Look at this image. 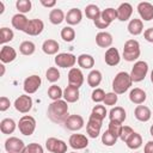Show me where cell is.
<instances>
[{"mask_svg":"<svg viewBox=\"0 0 153 153\" xmlns=\"http://www.w3.org/2000/svg\"><path fill=\"white\" fill-rule=\"evenodd\" d=\"M47 115L54 123H65L68 118V105L66 100L59 99L49 104Z\"/></svg>","mask_w":153,"mask_h":153,"instance_id":"6da1fadb","label":"cell"},{"mask_svg":"<svg viewBox=\"0 0 153 153\" xmlns=\"http://www.w3.org/2000/svg\"><path fill=\"white\" fill-rule=\"evenodd\" d=\"M131 84H133V80L130 78V74L127 72H120L115 75L112 80V90L116 94H122L129 90Z\"/></svg>","mask_w":153,"mask_h":153,"instance_id":"7a4b0ae2","label":"cell"},{"mask_svg":"<svg viewBox=\"0 0 153 153\" xmlns=\"http://www.w3.org/2000/svg\"><path fill=\"white\" fill-rule=\"evenodd\" d=\"M141 51H140V44L136 39H128L124 43L123 47V59L128 62H133L139 59Z\"/></svg>","mask_w":153,"mask_h":153,"instance_id":"3957f363","label":"cell"},{"mask_svg":"<svg viewBox=\"0 0 153 153\" xmlns=\"http://www.w3.org/2000/svg\"><path fill=\"white\" fill-rule=\"evenodd\" d=\"M148 73V65L146 61H136L131 68L130 78L134 82L142 81Z\"/></svg>","mask_w":153,"mask_h":153,"instance_id":"277c9868","label":"cell"},{"mask_svg":"<svg viewBox=\"0 0 153 153\" xmlns=\"http://www.w3.org/2000/svg\"><path fill=\"white\" fill-rule=\"evenodd\" d=\"M18 128L23 135L30 136L33 134L36 129V120L30 115H24L23 117H20L18 122Z\"/></svg>","mask_w":153,"mask_h":153,"instance_id":"5b68a950","label":"cell"},{"mask_svg":"<svg viewBox=\"0 0 153 153\" xmlns=\"http://www.w3.org/2000/svg\"><path fill=\"white\" fill-rule=\"evenodd\" d=\"M76 57L73 55V54H69V53H60L55 56V65L57 67H61V68H73L75 62H76Z\"/></svg>","mask_w":153,"mask_h":153,"instance_id":"8992f818","label":"cell"},{"mask_svg":"<svg viewBox=\"0 0 153 153\" xmlns=\"http://www.w3.org/2000/svg\"><path fill=\"white\" fill-rule=\"evenodd\" d=\"M45 147L51 153H66L67 152V143L63 140H60L56 137L47 139Z\"/></svg>","mask_w":153,"mask_h":153,"instance_id":"52a82bcc","label":"cell"},{"mask_svg":"<svg viewBox=\"0 0 153 153\" xmlns=\"http://www.w3.org/2000/svg\"><path fill=\"white\" fill-rule=\"evenodd\" d=\"M41 84H42L41 78L38 75H36V74H32V75L27 76L24 80L23 88H24V91H25L26 94H32V93H35L39 88Z\"/></svg>","mask_w":153,"mask_h":153,"instance_id":"ba28073f","label":"cell"},{"mask_svg":"<svg viewBox=\"0 0 153 153\" xmlns=\"http://www.w3.org/2000/svg\"><path fill=\"white\" fill-rule=\"evenodd\" d=\"M14 108L22 114H26L32 108V98L29 94H22L14 100Z\"/></svg>","mask_w":153,"mask_h":153,"instance_id":"9c48e42d","label":"cell"},{"mask_svg":"<svg viewBox=\"0 0 153 153\" xmlns=\"http://www.w3.org/2000/svg\"><path fill=\"white\" fill-rule=\"evenodd\" d=\"M24 148V141L16 136H11L5 141V149L7 151V153H22Z\"/></svg>","mask_w":153,"mask_h":153,"instance_id":"30bf717a","label":"cell"},{"mask_svg":"<svg viewBox=\"0 0 153 153\" xmlns=\"http://www.w3.org/2000/svg\"><path fill=\"white\" fill-rule=\"evenodd\" d=\"M68 143L73 149H84L88 146V139L84 134H72L69 136Z\"/></svg>","mask_w":153,"mask_h":153,"instance_id":"8fae6325","label":"cell"},{"mask_svg":"<svg viewBox=\"0 0 153 153\" xmlns=\"http://www.w3.org/2000/svg\"><path fill=\"white\" fill-rule=\"evenodd\" d=\"M84 124H85V122H84L82 116H80V115H69L68 118L65 122V128L71 130V131H76V130H80L84 127Z\"/></svg>","mask_w":153,"mask_h":153,"instance_id":"7c38bea8","label":"cell"},{"mask_svg":"<svg viewBox=\"0 0 153 153\" xmlns=\"http://www.w3.org/2000/svg\"><path fill=\"white\" fill-rule=\"evenodd\" d=\"M84 84V74L79 68H71L68 72V85L79 88Z\"/></svg>","mask_w":153,"mask_h":153,"instance_id":"4fadbf2b","label":"cell"},{"mask_svg":"<svg viewBox=\"0 0 153 153\" xmlns=\"http://www.w3.org/2000/svg\"><path fill=\"white\" fill-rule=\"evenodd\" d=\"M102 122L103 121H99L97 118H93L90 116L87 123H86V131L90 137L92 139H96L99 136L100 134V129H102Z\"/></svg>","mask_w":153,"mask_h":153,"instance_id":"5bb4252c","label":"cell"},{"mask_svg":"<svg viewBox=\"0 0 153 153\" xmlns=\"http://www.w3.org/2000/svg\"><path fill=\"white\" fill-rule=\"evenodd\" d=\"M43 29H44V23L41 19L35 18V19L29 20V24H27L24 32L29 36H38L42 33Z\"/></svg>","mask_w":153,"mask_h":153,"instance_id":"9a60e30c","label":"cell"},{"mask_svg":"<svg viewBox=\"0 0 153 153\" xmlns=\"http://www.w3.org/2000/svg\"><path fill=\"white\" fill-rule=\"evenodd\" d=\"M137 12H139L141 19H143L146 22H149L153 19V5L151 2H147V1L139 2Z\"/></svg>","mask_w":153,"mask_h":153,"instance_id":"2e32d148","label":"cell"},{"mask_svg":"<svg viewBox=\"0 0 153 153\" xmlns=\"http://www.w3.org/2000/svg\"><path fill=\"white\" fill-rule=\"evenodd\" d=\"M17 57V51L14 48L10 47V45H2L1 50H0V60L2 63H10L12 61H14Z\"/></svg>","mask_w":153,"mask_h":153,"instance_id":"e0dca14e","label":"cell"},{"mask_svg":"<svg viewBox=\"0 0 153 153\" xmlns=\"http://www.w3.org/2000/svg\"><path fill=\"white\" fill-rule=\"evenodd\" d=\"M104 60H105V63L108 66H111V67L117 66L120 63V61H121V56H120L118 50L116 48H109L105 51Z\"/></svg>","mask_w":153,"mask_h":153,"instance_id":"ac0fdd59","label":"cell"},{"mask_svg":"<svg viewBox=\"0 0 153 153\" xmlns=\"http://www.w3.org/2000/svg\"><path fill=\"white\" fill-rule=\"evenodd\" d=\"M116 11H117V19L121 22H127L131 17L133 6L129 2H122Z\"/></svg>","mask_w":153,"mask_h":153,"instance_id":"d6986e66","label":"cell"},{"mask_svg":"<svg viewBox=\"0 0 153 153\" xmlns=\"http://www.w3.org/2000/svg\"><path fill=\"white\" fill-rule=\"evenodd\" d=\"M112 36L110 32L106 31H100L96 35V43L100 48H109L112 44Z\"/></svg>","mask_w":153,"mask_h":153,"instance_id":"ffe728a7","label":"cell"},{"mask_svg":"<svg viewBox=\"0 0 153 153\" xmlns=\"http://www.w3.org/2000/svg\"><path fill=\"white\" fill-rule=\"evenodd\" d=\"M134 116L140 122H147V121H149V118L152 116V112H151L148 106H146V105H137L135 108V110H134Z\"/></svg>","mask_w":153,"mask_h":153,"instance_id":"44dd1931","label":"cell"},{"mask_svg":"<svg viewBox=\"0 0 153 153\" xmlns=\"http://www.w3.org/2000/svg\"><path fill=\"white\" fill-rule=\"evenodd\" d=\"M80 93H79V88L74 87V86H67L63 90V100H66L67 103H75L79 100Z\"/></svg>","mask_w":153,"mask_h":153,"instance_id":"7402d4cb","label":"cell"},{"mask_svg":"<svg viewBox=\"0 0 153 153\" xmlns=\"http://www.w3.org/2000/svg\"><path fill=\"white\" fill-rule=\"evenodd\" d=\"M12 26L19 31H25L27 24H29V19L25 17V14L22 13H17L12 17Z\"/></svg>","mask_w":153,"mask_h":153,"instance_id":"603a6c76","label":"cell"},{"mask_svg":"<svg viewBox=\"0 0 153 153\" xmlns=\"http://www.w3.org/2000/svg\"><path fill=\"white\" fill-rule=\"evenodd\" d=\"M109 118L110 121H114V122H118V123H123L124 120L127 118V114H126V110L122 108V106H115L110 110L109 112Z\"/></svg>","mask_w":153,"mask_h":153,"instance_id":"cb8c5ba5","label":"cell"},{"mask_svg":"<svg viewBox=\"0 0 153 153\" xmlns=\"http://www.w3.org/2000/svg\"><path fill=\"white\" fill-rule=\"evenodd\" d=\"M147 96H146V92L142 90V88H139V87H135L130 91L129 93V99L131 103L134 104H137V105H141L145 100H146Z\"/></svg>","mask_w":153,"mask_h":153,"instance_id":"d4e9b609","label":"cell"},{"mask_svg":"<svg viewBox=\"0 0 153 153\" xmlns=\"http://www.w3.org/2000/svg\"><path fill=\"white\" fill-rule=\"evenodd\" d=\"M81 19H82L81 11L79 8H71L66 14V19L65 20L69 25H76V24H79L81 22Z\"/></svg>","mask_w":153,"mask_h":153,"instance_id":"484cf974","label":"cell"},{"mask_svg":"<svg viewBox=\"0 0 153 153\" xmlns=\"http://www.w3.org/2000/svg\"><path fill=\"white\" fill-rule=\"evenodd\" d=\"M59 49H60V45L55 39H45L42 44V50L47 55H55L57 54Z\"/></svg>","mask_w":153,"mask_h":153,"instance_id":"4316f807","label":"cell"},{"mask_svg":"<svg viewBox=\"0 0 153 153\" xmlns=\"http://www.w3.org/2000/svg\"><path fill=\"white\" fill-rule=\"evenodd\" d=\"M128 31L133 36L140 35L143 31V23H142V20L141 19H137V18L131 19L129 22V24H128Z\"/></svg>","mask_w":153,"mask_h":153,"instance_id":"83f0119b","label":"cell"},{"mask_svg":"<svg viewBox=\"0 0 153 153\" xmlns=\"http://www.w3.org/2000/svg\"><path fill=\"white\" fill-rule=\"evenodd\" d=\"M79 67L84 68V69H91L93 66H94V59L92 55H88V54H81L78 56V60H76Z\"/></svg>","mask_w":153,"mask_h":153,"instance_id":"f1b7e54d","label":"cell"},{"mask_svg":"<svg viewBox=\"0 0 153 153\" xmlns=\"http://www.w3.org/2000/svg\"><path fill=\"white\" fill-rule=\"evenodd\" d=\"M102 78H103V75H102L100 71L92 69L88 73V75H87V84H88V86H91L93 88H97V86H99V84L102 82Z\"/></svg>","mask_w":153,"mask_h":153,"instance_id":"f546056e","label":"cell"},{"mask_svg":"<svg viewBox=\"0 0 153 153\" xmlns=\"http://www.w3.org/2000/svg\"><path fill=\"white\" fill-rule=\"evenodd\" d=\"M65 19H66V16H65L63 11L60 10V8H53V10L50 11V13H49V20H50V23L54 24V25L61 24Z\"/></svg>","mask_w":153,"mask_h":153,"instance_id":"4dcf8cb0","label":"cell"},{"mask_svg":"<svg viewBox=\"0 0 153 153\" xmlns=\"http://www.w3.org/2000/svg\"><path fill=\"white\" fill-rule=\"evenodd\" d=\"M16 122L12 118H4L0 122V130L2 134H12L16 130Z\"/></svg>","mask_w":153,"mask_h":153,"instance_id":"1f68e13d","label":"cell"},{"mask_svg":"<svg viewBox=\"0 0 153 153\" xmlns=\"http://www.w3.org/2000/svg\"><path fill=\"white\" fill-rule=\"evenodd\" d=\"M126 143H127L128 148H130V149H137V148H140L141 145H142V137H141V135H140L139 133L134 131V133L129 136V139L126 141Z\"/></svg>","mask_w":153,"mask_h":153,"instance_id":"d6a6232c","label":"cell"},{"mask_svg":"<svg viewBox=\"0 0 153 153\" xmlns=\"http://www.w3.org/2000/svg\"><path fill=\"white\" fill-rule=\"evenodd\" d=\"M100 13H102V11L94 4H90V5H87L85 7V14H86V17L88 19H92L93 22L100 17Z\"/></svg>","mask_w":153,"mask_h":153,"instance_id":"836d02e7","label":"cell"},{"mask_svg":"<svg viewBox=\"0 0 153 153\" xmlns=\"http://www.w3.org/2000/svg\"><path fill=\"white\" fill-rule=\"evenodd\" d=\"M100 18L106 23V24H111L115 19H117V11L112 7H109V8H105L104 11H102L100 13Z\"/></svg>","mask_w":153,"mask_h":153,"instance_id":"e575fe53","label":"cell"},{"mask_svg":"<svg viewBox=\"0 0 153 153\" xmlns=\"http://www.w3.org/2000/svg\"><path fill=\"white\" fill-rule=\"evenodd\" d=\"M35 50H36V45H35V43L31 42V41H24V42H22L20 45H19V51H20V54H23V55H25V56L32 55V54L35 53Z\"/></svg>","mask_w":153,"mask_h":153,"instance_id":"d590c367","label":"cell"},{"mask_svg":"<svg viewBox=\"0 0 153 153\" xmlns=\"http://www.w3.org/2000/svg\"><path fill=\"white\" fill-rule=\"evenodd\" d=\"M48 97L54 102V100H59L61 99V97H63V91L61 90L60 86L57 85H51L48 88Z\"/></svg>","mask_w":153,"mask_h":153,"instance_id":"8d00e7d4","label":"cell"},{"mask_svg":"<svg viewBox=\"0 0 153 153\" xmlns=\"http://www.w3.org/2000/svg\"><path fill=\"white\" fill-rule=\"evenodd\" d=\"M106 109H105V106L104 105H94L93 106V109H92V111H91V117H93V118H97V120H99V121H103L104 118H105V116H106Z\"/></svg>","mask_w":153,"mask_h":153,"instance_id":"74e56055","label":"cell"},{"mask_svg":"<svg viewBox=\"0 0 153 153\" xmlns=\"http://www.w3.org/2000/svg\"><path fill=\"white\" fill-rule=\"evenodd\" d=\"M61 38L65 42H72L75 38V31L72 26H65L61 29Z\"/></svg>","mask_w":153,"mask_h":153,"instance_id":"f35d334b","label":"cell"},{"mask_svg":"<svg viewBox=\"0 0 153 153\" xmlns=\"http://www.w3.org/2000/svg\"><path fill=\"white\" fill-rule=\"evenodd\" d=\"M14 37V33L12 31V29H8V27H1L0 30V43L1 44H5L7 42H11Z\"/></svg>","mask_w":153,"mask_h":153,"instance_id":"ab89813d","label":"cell"},{"mask_svg":"<svg viewBox=\"0 0 153 153\" xmlns=\"http://www.w3.org/2000/svg\"><path fill=\"white\" fill-rule=\"evenodd\" d=\"M16 7L17 10L19 11V13L22 14H25L27 12L31 11V7H32V4L30 0H18L16 2Z\"/></svg>","mask_w":153,"mask_h":153,"instance_id":"60d3db41","label":"cell"},{"mask_svg":"<svg viewBox=\"0 0 153 153\" xmlns=\"http://www.w3.org/2000/svg\"><path fill=\"white\" fill-rule=\"evenodd\" d=\"M117 141V136H115L114 134H111L109 130H105L103 134H102V142L103 145L105 146H114Z\"/></svg>","mask_w":153,"mask_h":153,"instance_id":"b9f144b4","label":"cell"},{"mask_svg":"<svg viewBox=\"0 0 153 153\" xmlns=\"http://www.w3.org/2000/svg\"><path fill=\"white\" fill-rule=\"evenodd\" d=\"M45 78L49 82H55L60 79V72L56 67H49L45 72Z\"/></svg>","mask_w":153,"mask_h":153,"instance_id":"7bdbcfd3","label":"cell"},{"mask_svg":"<svg viewBox=\"0 0 153 153\" xmlns=\"http://www.w3.org/2000/svg\"><path fill=\"white\" fill-rule=\"evenodd\" d=\"M22 153H44V151L39 143L32 142V143H29L27 146H25V148L23 149Z\"/></svg>","mask_w":153,"mask_h":153,"instance_id":"ee69618b","label":"cell"},{"mask_svg":"<svg viewBox=\"0 0 153 153\" xmlns=\"http://www.w3.org/2000/svg\"><path fill=\"white\" fill-rule=\"evenodd\" d=\"M122 123H118V122H114V121H110L109 122V128H108V130L111 133V134H114L115 136H117V137H120V134H121V130H122Z\"/></svg>","mask_w":153,"mask_h":153,"instance_id":"f6af8a7d","label":"cell"},{"mask_svg":"<svg viewBox=\"0 0 153 153\" xmlns=\"http://www.w3.org/2000/svg\"><path fill=\"white\" fill-rule=\"evenodd\" d=\"M105 94H106V93H105L102 88H94L93 92H92V94H91V98H92V100H93L94 103H100V102L104 100Z\"/></svg>","mask_w":153,"mask_h":153,"instance_id":"bcb514c9","label":"cell"},{"mask_svg":"<svg viewBox=\"0 0 153 153\" xmlns=\"http://www.w3.org/2000/svg\"><path fill=\"white\" fill-rule=\"evenodd\" d=\"M117 100H118L117 94H116L115 92H109V93L105 94V98H104L103 103H104L105 105H110V106H112V105H115V104L117 103Z\"/></svg>","mask_w":153,"mask_h":153,"instance_id":"7dc6e473","label":"cell"},{"mask_svg":"<svg viewBox=\"0 0 153 153\" xmlns=\"http://www.w3.org/2000/svg\"><path fill=\"white\" fill-rule=\"evenodd\" d=\"M133 133H134V130H133L131 127H129V126H123V127H122V130H121V134H120V139H121L123 142H126Z\"/></svg>","mask_w":153,"mask_h":153,"instance_id":"c3c4849f","label":"cell"},{"mask_svg":"<svg viewBox=\"0 0 153 153\" xmlns=\"http://www.w3.org/2000/svg\"><path fill=\"white\" fill-rule=\"evenodd\" d=\"M11 103H10V99L5 96H2L0 98V111H6L8 108H10Z\"/></svg>","mask_w":153,"mask_h":153,"instance_id":"681fc988","label":"cell"},{"mask_svg":"<svg viewBox=\"0 0 153 153\" xmlns=\"http://www.w3.org/2000/svg\"><path fill=\"white\" fill-rule=\"evenodd\" d=\"M143 37L147 42L153 43V27H148L143 31Z\"/></svg>","mask_w":153,"mask_h":153,"instance_id":"f907efd6","label":"cell"},{"mask_svg":"<svg viewBox=\"0 0 153 153\" xmlns=\"http://www.w3.org/2000/svg\"><path fill=\"white\" fill-rule=\"evenodd\" d=\"M93 23H94L96 27H98V29H106V27L109 26V24H106V23H105L100 17H99L98 19H96Z\"/></svg>","mask_w":153,"mask_h":153,"instance_id":"816d5d0a","label":"cell"},{"mask_svg":"<svg viewBox=\"0 0 153 153\" xmlns=\"http://www.w3.org/2000/svg\"><path fill=\"white\" fill-rule=\"evenodd\" d=\"M41 5H42V6H44V7L50 8V7H54V6L56 5V1H55V0H49V1L41 0Z\"/></svg>","mask_w":153,"mask_h":153,"instance_id":"f5cc1de1","label":"cell"},{"mask_svg":"<svg viewBox=\"0 0 153 153\" xmlns=\"http://www.w3.org/2000/svg\"><path fill=\"white\" fill-rule=\"evenodd\" d=\"M143 152H145V153H153V141H148V142L145 145Z\"/></svg>","mask_w":153,"mask_h":153,"instance_id":"db71d44e","label":"cell"},{"mask_svg":"<svg viewBox=\"0 0 153 153\" xmlns=\"http://www.w3.org/2000/svg\"><path fill=\"white\" fill-rule=\"evenodd\" d=\"M4 11H5L4 2H2V1H0V14H2V13H4Z\"/></svg>","mask_w":153,"mask_h":153,"instance_id":"11a10c76","label":"cell"},{"mask_svg":"<svg viewBox=\"0 0 153 153\" xmlns=\"http://www.w3.org/2000/svg\"><path fill=\"white\" fill-rule=\"evenodd\" d=\"M0 68H1V73H0V75L2 76V75L5 74V66H4V63H1V65H0Z\"/></svg>","mask_w":153,"mask_h":153,"instance_id":"9f6ffc18","label":"cell"},{"mask_svg":"<svg viewBox=\"0 0 153 153\" xmlns=\"http://www.w3.org/2000/svg\"><path fill=\"white\" fill-rule=\"evenodd\" d=\"M149 133H151V135L153 136V124L151 126V128H149Z\"/></svg>","mask_w":153,"mask_h":153,"instance_id":"6f0895ef","label":"cell"},{"mask_svg":"<svg viewBox=\"0 0 153 153\" xmlns=\"http://www.w3.org/2000/svg\"><path fill=\"white\" fill-rule=\"evenodd\" d=\"M151 81H152V84H153V69H152V72H151Z\"/></svg>","mask_w":153,"mask_h":153,"instance_id":"680465c9","label":"cell"},{"mask_svg":"<svg viewBox=\"0 0 153 153\" xmlns=\"http://www.w3.org/2000/svg\"><path fill=\"white\" fill-rule=\"evenodd\" d=\"M71 153H76V152H71Z\"/></svg>","mask_w":153,"mask_h":153,"instance_id":"91938a15","label":"cell"},{"mask_svg":"<svg viewBox=\"0 0 153 153\" xmlns=\"http://www.w3.org/2000/svg\"><path fill=\"white\" fill-rule=\"evenodd\" d=\"M136 153H139V152H136Z\"/></svg>","mask_w":153,"mask_h":153,"instance_id":"94428289","label":"cell"}]
</instances>
